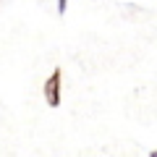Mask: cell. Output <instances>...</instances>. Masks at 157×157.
Returning <instances> with one entry per match:
<instances>
[{"instance_id": "cell-3", "label": "cell", "mask_w": 157, "mask_h": 157, "mask_svg": "<svg viewBox=\"0 0 157 157\" xmlns=\"http://www.w3.org/2000/svg\"><path fill=\"white\" fill-rule=\"evenodd\" d=\"M149 157H157V149H152V152H149Z\"/></svg>"}, {"instance_id": "cell-2", "label": "cell", "mask_w": 157, "mask_h": 157, "mask_svg": "<svg viewBox=\"0 0 157 157\" xmlns=\"http://www.w3.org/2000/svg\"><path fill=\"white\" fill-rule=\"evenodd\" d=\"M66 8H68V0H58V13H60V16L66 13Z\"/></svg>"}, {"instance_id": "cell-1", "label": "cell", "mask_w": 157, "mask_h": 157, "mask_svg": "<svg viewBox=\"0 0 157 157\" xmlns=\"http://www.w3.org/2000/svg\"><path fill=\"white\" fill-rule=\"evenodd\" d=\"M42 94H45L47 107H60V100H63V71L60 68H55L47 76L45 86H42Z\"/></svg>"}]
</instances>
